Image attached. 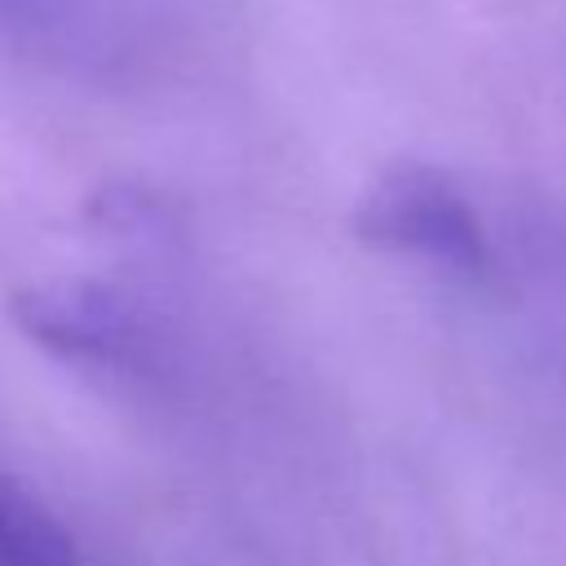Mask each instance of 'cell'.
<instances>
[{
  "instance_id": "cell-3",
  "label": "cell",
  "mask_w": 566,
  "mask_h": 566,
  "mask_svg": "<svg viewBox=\"0 0 566 566\" xmlns=\"http://www.w3.org/2000/svg\"><path fill=\"white\" fill-rule=\"evenodd\" d=\"M0 566H88L71 531L9 478H0Z\"/></svg>"
},
{
  "instance_id": "cell-1",
  "label": "cell",
  "mask_w": 566,
  "mask_h": 566,
  "mask_svg": "<svg viewBox=\"0 0 566 566\" xmlns=\"http://www.w3.org/2000/svg\"><path fill=\"white\" fill-rule=\"evenodd\" d=\"M349 230L385 252L438 274L478 279L491 265V234L469 195L433 164L402 159L380 168L349 212Z\"/></svg>"
},
{
  "instance_id": "cell-2",
  "label": "cell",
  "mask_w": 566,
  "mask_h": 566,
  "mask_svg": "<svg viewBox=\"0 0 566 566\" xmlns=\"http://www.w3.org/2000/svg\"><path fill=\"white\" fill-rule=\"evenodd\" d=\"M13 323L62 363L137 367L146 358V327L137 310L88 279H44L13 292Z\"/></svg>"
},
{
  "instance_id": "cell-4",
  "label": "cell",
  "mask_w": 566,
  "mask_h": 566,
  "mask_svg": "<svg viewBox=\"0 0 566 566\" xmlns=\"http://www.w3.org/2000/svg\"><path fill=\"white\" fill-rule=\"evenodd\" d=\"M88 27L80 0H0V35L4 40H40L66 44Z\"/></svg>"
}]
</instances>
